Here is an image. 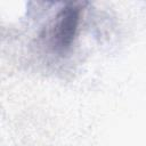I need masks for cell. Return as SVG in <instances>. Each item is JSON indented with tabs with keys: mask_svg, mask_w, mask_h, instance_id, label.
<instances>
[{
	"mask_svg": "<svg viewBox=\"0 0 146 146\" xmlns=\"http://www.w3.org/2000/svg\"><path fill=\"white\" fill-rule=\"evenodd\" d=\"M81 8L76 3H67L55 16L49 32V41L54 50L67 51L74 42L80 23Z\"/></svg>",
	"mask_w": 146,
	"mask_h": 146,
	"instance_id": "obj_1",
	"label": "cell"
}]
</instances>
